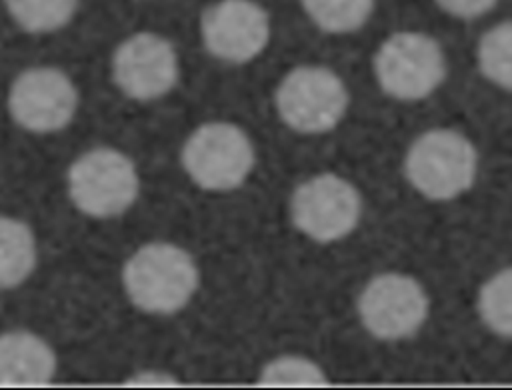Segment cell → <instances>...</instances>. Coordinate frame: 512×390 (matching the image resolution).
I'll list each match as a JSON object with an SVG mask.
<instances>
[{
    "label": "cell",
    "mask_w": 512,
    "mask_h": 390,
    "mask_svg": "<svg viewBox=\"0 0 512 390\" xmlns=\"http://www.w3.org/2000/svg\"><path fill=\"white\" fill-rule=\"evenodd\" d=\"M122 282L136 308L148 314H174L190 302L200 276L194 258L184 248L150 242L126 260Z\"/></svg>",
    "instance_id": "1"
},
{
    "label": "cell",
    "mask_w": 512,
    "mask_h": 390,
    "mask_svg": "<svg viewBox=\"0 0 512 390\" xmlns=\"http://www.w3.org/2000/svg\"><path fill=\"white\" fill-rule=\"evenodd\" d=\"M478 170L474 144L460 132L438 128L420 134L408 148V182L430 200H452L466 192Z\"/></svg>",
    "instance_id": "2"
},
{
    "label": "cell",
    "mask_w": 512,
    "mask_h": 390,
    "mask_svg": "<svg viewBox=\"0 0 512 390\" xmlns=\"http://www.w3.org/2000/svg\"><path fill=\"white\" fill-rule=\"evenodd\" d=\"M140 180L134 162L114 148H92L68 170V194L74 206L92 218L126 212L138 196Z\"/></svg>",
    "instance_id": "3"
},
{
    "label": "cell",
    "mask_w": 512,
    "mask_h": 390,
    "mask_svg": "<svg viewBox=\"0 0 512 390\" xmlns=\"http://www.w3.org/2000/svg\"><path fill=\"white\" fill-rule=\"evenodd\" d=\"M182 166L204 190H234L254 166V148L240 126L206 122L184 142Z\"/></svg>",
    "instance_id": "4"
},
{
    "label": "cell",
    "mask_w": 512,
    "mask_h": 390,
    "mask_svg": "<svg viewBox=\"0 0 512 390\" xmlns=\"http://www.w3.org/2000/svg\"><path fill=\"white\" fill-rule=\"evenodd\" d=\"M380 88L396 100H420L432 94L446 76L440 44L422 32H396L374 56Z\"/></svg>",
    "instance_id": "5"
},
{
    "label": "cell",
    "mask_w": 512,
    "mask_h": 390,
    "mask_svg": "<svg viewBox=\"0 0 512 390\" xmlns=\"http://www.w3.org/2000/svg\"><path fill=\"white\" fill-rule=\"evenodd\" d=\"M348 108V90L324 66L290 70L276 90V110L286 126L302 134L332 130Z\"/></svg>",
    "instance_id": "6"
},
{
    "label": "cell",
    "mask_w": 512,
    "mask_h": 390,
    "mask_svg": "<svg viewBox=\"0 0 512 390\" xmlns=\"http://www.w3.org/2000/svg\"><path fill=\"white\" fill-rule=\"evenodd\" d=\"M290 214L294 226L316 242H334L348 236L362 214L358 190L336 174H318L292 192Z\"/></svg>",
    "instance_id": "7"
},
{
    "label": "cell",
    "mask_w": 512,
    "mask_h": 390,
    "mask_svg": "<svg viewBox=\"0 0 512 390\" xmlns=\"http://www.w3.org/2000/svg\"><path fill=\"white\" fill-rule=\"evenodd\" d=\"M428 296L418 280L398 272L374 276L358 296L364 328L380 340L408 338L428 316Z\"/></svg>",
    "instance_id": "8"
},
{
    "label": "cell",
    "mask_w": 512,
    "mask_h": 390,
    "mask_svg": "<svg viewBox=\"0 0 512 390\" xmlns=\"http://www.w3.org/2000/svg\"><path fill=\"white\" fill-rule=\"evenodd\" d=\"M78 106V90L58 68L38 66L16 76L8 92V110L16 124L32 132L64 128Z\"/></svg>",
    "instance_id": "9"
},
{
    "label": "cell",
    "mask_w": 512,
    "mask_h": 390,
    "mask_svg": "<svg viewBox=\"0 0 512 390\" xmlns=\"http://www.w3.org/2000/svg\"><path fill=\"white\" fill-rule=\"evenodd\" d=\"M200 34L212 56L244 64L266 48L270 18L254 0H218L204 10Z\"/></svg>",
    "instance_id": "10"
},
{
    "label": "cell",
    "mask_w": 512,
    "mask_h": 390,
    "mask_svg": "<svg viewBox=\"0 0 512 390\" xmlns=\"http://www.w3.org/2000/svg\"><path fill=\"white\" fill-rule=\"evenodd\" d=\"M174 46L154 34L138 32L118 44L112 56L116 86L134 100H154L172 90L178 80Z\"/></svg>",
    "instance_id": "11"
},
{
    "label": "cell",
    "mask_w": 512,
    "mask_h": 390,
    "mask_svg": "<svg viewBox=\"0 0 512 390\" xmlns=\"http://www.w3.org/2000/svg\"><path fill=\"white\" fill-rule=\"evenodd\" d=\"M56 372V354L40 336L14 330L0 334V386L48 384Z\"/></svg>",
    "instance_id": "12"
},
{
    "label": "cell",
    "mask_w": 512,
    "mask_h": 390,
    "mask_svg": "<svg viewBox=\"0 0 512 390\" xmlns=\"http://www.w3.org/2000/svg\"><path fill=\"white\" fill-rule=\"evenodd\" d=\"M36 266V238L22 220L0 216V290L24 282Z\"/></svg>",
    "instance_id": "13"
},
{
    "label": "cell",
    "mask_w": 512,
    "mask_h": 390,
    "mask_svg": "<svg viewBox=\"0 0 512 390\" xmlns=\"http://www.w3.org/2000/svg\"><path fill=\"white\" fill-rule=\"evenodd\" d=\"M376 0H302L310 20L324 32L346 34L362 28Z\"/></svg>",
    "instance_id": "14"
},
{
    "label": "cell",
    "mask_w": 512,
    "mask_h": 390,
    "mask_svg": "<svg viewBox=\"0 0 512 390\" xmlns=\"http://www.w3.org/2000/svg\"><path fill=\"white\" fill-rule=\"evenodd\" d=\"M6 8L22 30L38 34L64 28L72 20L78 0H6Z\"/></svg>",
    "instance_id": "15"
},
{
    "label": "cell",
    "mask_w": 512,
    "mask_h": 390,
    "mask_svg": "<svg viewBox=\"0 0 512 390\" xmlns=\"http://www.w3.org/2000/svg\"><path fill=\"white\" fill-rule=\"evenodd\" d=\"M478 68L494 84L512 90V22L490 28L478 42Z\"/></svg>",
    "instance_id": "16"
},
{
    "label": "cell",
    "mask_w": 512,
    "mask_h": 390,
    "mask_svg": "<svg viewBox=\"0 0 512 390\" xmlns=\"http://www.w3.org/2000/svg\"><path fill=\"white\" fill-rule=\"evenodd\" d=\"M482 322L496 334L512 338V268L496 272L478 294Z\"/></svg>",
    "instance_id": "17"
},
{
    "label": "cell",
    "mask_w": 512,
    "mask_h": 390,
    "mask_svg": "<svg viewBox=\"0 0 512 390\" xmlns=\"http://www.w3.org/2000/svg\"><path fill=\"white\" fill-rule=\"evenodd\" d=\"M258 384L268 386H320L328 384L322 368L302 356H280L264 364Z\"/></svg>",
    "instance_id": "18"
},
{
    "label": "cell",
    "mask_w": 512,
    "mask_h": 390,
    "mask_svg": "<svg viewBox=\"0 0 512 390\" xmlns=\"http://www.w3.org/2000/svg\"><path fill=\"white\" fill-rule=\"evenodd\" d=\"M438 6L456 18H476L494 8L498 0H436Z\"/></svg>",
    "instance_id": "19"
},
{
    "label": "cell",
    "mask_w": 512,
    "mask_h": 390,
    "mask_svg": "<svg viewBox=\"0 0 512 390\" xmlns=\"http://www.w3.org/2000/svg\"><path fill=\"white\" fill-rule=\"evenodd\" d=\"M124 384H138V386H166V384H178V380L168 374V372H158V370H142L126 378Z\"/></svg>",
    "instance_id": "20"
}]
</instances>
